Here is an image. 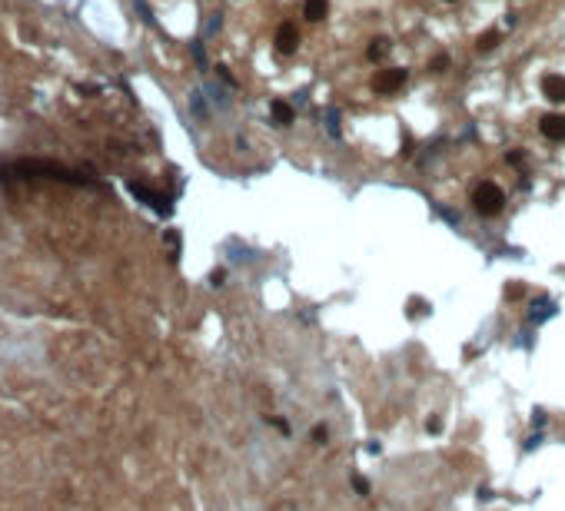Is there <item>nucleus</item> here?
Listing matches in <instances>:
<instances>
[{"label": "nucleus", "mask_w": 565, "mask_h": 511, "mask_svg": "<svg viewBox=\"0 0 565 511\" xmlns=\"http://www.w3.org/2000/svg\"><path fill=\"white\" fill-rule=\"evenodd\" d=\"M473 206L475 212H482V216H499L505 206V193L496 186V183H479L473 193Z\"/></svg>", "instance_id": "nucleus-1"}, {"label": "nucleus", "mask_w": 565, "mask_h": 511, "mask_svg": "<svg viewBox=\"0 0 565 511\" xmlns=\"http://www.w3.org/2000/svg\"><path fill=\"white\" fill-rule=\"evenodd\" d=\"M402 83H406V70L402 67H389V70H379L372 76V90L376 93H396Z\"/></svg>", "instance_id": "nucleus-2"}, {"label": "nucleus", "mask_w": 565, "mask_h": 511, "mask_svg": "<svg viewBox=\"0 0 565 511\" xmlns=\"http://www.w3.org/2000/svg\"><path fill=\"white\" fill-rule=\"evenodd\" d=\"M296 47H300V31H296V24H283L279 31H276V50L279 53H296Z\"/></svg>", "instance_id": "nucleus-3"}, {"label": "nucleus", "mask_w": 565, "mask_h": 511, "mask_svg": "<svg viewBox=\"0 0 565 511\" xmlns=\"http://www.w3.org/2000/svg\"><path fill=\"white\" fill-rule=\"evenodd\" d=\"M539 130H542V136L546 140H565V117L562 113H549V117H542V123H539Z\"/></svg>", "instance_id": "nucleus-4"}, {"label": "nucleus", "mask_w": 565, "mask_h": 511, "mask_svg": "<svg viewBox=\"0 0 565 511\" xmlns=\"http://www.w3.org/2000/svg\"><path fill=\"white\" fill-rule=\"evenodd\" d=\"M542 93H546V100H552V103H565V76L549 74L542 80Z\"/></svg>", "instance_id": "nucleus-5"}, {"label": "nucleus", "mask_w": 565, "mask_h": 511, "mask_svg": "<svg viewBox=\"0 0 565 511\" xmlns=\"http://www.w3.org/2000/svg\"><path fill=\"white\" fill-rule=\"evenodd\" d=\"M270 113H273L276 126H290L293 123V106L286 103V100H273V103H270Z\"/></svg>", "instance_id": "nucleus-6"}, {"label": "nucleus", "mask_w": 565, "mask_h": 511, "mask_svg": "<svg viewBox=\"0 0 565 511\" xmlns=\"http://www.w3.org/2000/svg\"><path fill=\"white\" fill-rule=\"evenodd\" d=\"M329 10V0H306V20H313V24H320L322 17Z\"/></svg>", "instance_id": "nucleus-7"}, {"label": "nucleus", "mask_w": 565, "mask_h": 511, "mask_svg": "<svg viewBox=\"0 0 565 511\" xmlns=\"http://www.w3.org/2000/svg\"><path fill=\"white\" fill-rule=\"evenodd\" d=\"M386 53H389V40H386V37H376V40H369L366 57H369V60H372V63H376V60H382Z\"/></svg>", "instance_id": "nucleus-8"}, {"label": "nucleus", "mask_w": 565, "mask_h": 511, "mask_svg": "<svg viewBox=\"0 0 565 511\" xmlns=\"http://www.w3.org/2000/svg\"><path fill=\"white\" fill-rule=\"evenodd\" d=\"M496 44H499V33H496V31H486V33H479V40H475V50H479V53H489V50H496Z\"/></svg>", "instance_id": "nucleus-9"}, {"label": "nucleus", "mask_w": 565, "mask_h": 511, "mask_svg": "<svg viewBox=\"0 0 565 511\" xmlns=\"http://www.w3.org/2000/svg\"><path fill=\"white\" fill-rule=\"evenodd\" d=\"M423 312H426V302H423V299L409 302V316H423Z\"/></svg>", "instance_id": "nucleus-10"}, {"label": "nucleus", "mask_w": 565, "mask_h": 511, "mask_svg": "<svg viewBox=\"0 0 565 511\" xmlns=\"http://www.w3.org/2000/svg\"><path fill=\"white\" fill-rule=\"evenodd\" d=\"M326 438H329V432H326L322 425H316V428H313V442H320V445H322Z\"/></svg>", "instance_id": "nucleus-11"}, {"label": "nucleus", "mask_w": 565, "mask_h": 511, "mask_svg": "<svg viewBox=\"0 0 565 511\" xmlns=\"http://www.w3.org/2000/svg\"><path fill=\"white\" fill-rule=\"evenodd\" d=\"M445 67H449V57H436V60H432V70H436V74H443Z\"/></svg>", "instance_id": "nucleus-12"}, {"label": "nucleus", "mask_w": 565, "mask_h": 511, "mask_svg": "<svg viewBox=\"0 0 565 511\" xmlns=\"http://www.w3.org/2000/svg\"><path fill=\"white\" fill-rule=\"evenodd\" d=\"M449 3H452V0H449Z\"/></svg>", "instance_id": "nucleus-13"}]
</instances>
